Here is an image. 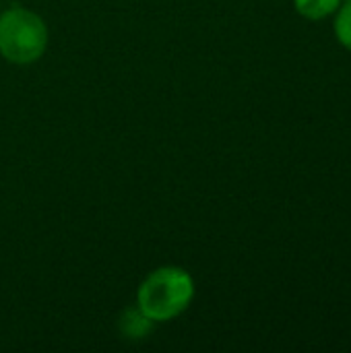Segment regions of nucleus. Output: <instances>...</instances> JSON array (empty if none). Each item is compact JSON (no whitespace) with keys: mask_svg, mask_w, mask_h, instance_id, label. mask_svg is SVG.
<instances>
[{"mask_svg":"<svg viewBox=\"0 0 351 353\" xmlns=\"http://www.w3.org/2000/svg\"><path fill=\"white\" fill-rule=\"evenodd\" d=\"M194 296L192 277L178 267H161L153 271L139 288V310L155 321H172L184 312Z\"/></svg>","mask_w":351,"mask_h":353,"instance_id":"1","label":"nucleus"},{"mask_svg":"<svg viewBox=\"0 0 351 353\" xmlns=\"http://www.w3.org/2000/svg\"><path fill=\"white\" fill-rule=\"evenodd\" d=\"M48 46V27L39 14L14 6L0 17V54L14 64L35 62Z\"/></svg>","mask_w":351,"mask_h":353,"instance_id":"2","label":"nucleus"},{"mask_svg":"<svg viewBox=\"0 0 351 353\" xmlns=\"http://www.w3.org/2000/svg\"><path fill=\"white\" fill-rule=\"evenodd\" d=\"M341 2L343 0H294V6L302 17H306L310 21H321V19L337 12Z\"/></svg>","mask_w":351,"mask_h":353,"instance_id":"3","label":"nucleus"},{"mask_svg":"<svg viewBox=\"0 0 351 353\" xmlns=\"http://www.w3.org/2000/svg\"><path fill=\"white\" fill-rule=\"evenodd\" d=\"M335 35L341 46L351 50V0H345L337 8L335 17Z\"/></svg>","mask_w":351,"mask_h":353,"instance_id":"4","label":"nucleus"},{"mask_svg":"<svg viewBox=\"0 0 351 353\" xmlns=\"http://www.w3.org/2000/svg\"><path fill=\"white\" fill-rule=\"evenodd\" d=\"M151 327V319H147L141 310H126L122 316V331L128 337H143Z\"/></svg>","mask_w":351,"mask_h":353,"instance_id":"5","label":"nucleus"}]
</instances>
